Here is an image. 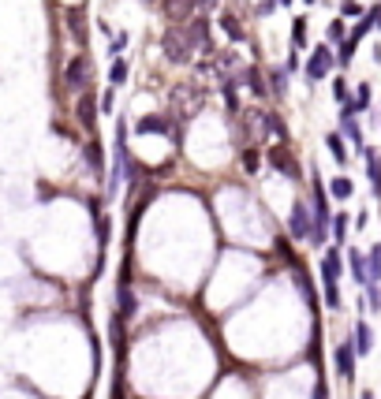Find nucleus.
I'll use <instances>...</instances> for the list:
<instances>
[{
	"instance_id": "4be33fe9",
	"label": "nucleus",
	"mask_w": 381,
	"mask_h": 399,
	"mask_svg": "<svg viewBox=\"0 0 381 399\" xmlns=\"http://www.w3.org/2000/svg\"><path fill=\"white\" fill-rule=\"evenodd\" d=\"M221 26L228 30V37H232V42H243V26H240V19H235L232 11H225V16H221Z\"/></svg>"
},
{
	"instance_id": "2eb2a0df",
	"label": "nucleus",
	"mask_w": 381,
	"mask_h": 399,
	"mask_svg": "<svg viewBox=\"0 0 381 399\" xmlns=\"http://www.w3.org/2000/svg\"><path fill=\"white\" fill-rule=\"evenodd\" d=\"M366 280L381 284V243H374L370 254H366ZM370 284H366V287H370Z\"/></svg>"
},
{
	"instance_id": "cd10ccee",
	"label": "nucleus",
	"mask_w": 381,
	"mask_h": 399,
	"mask_svg": "<svg viewBox=\"0 0 381 399\" xmlns=\"http://www.w3.org/2000/svg\"><path fill=\"white\" fill-rule=\"evenodd\" d=\"M333 235H336V243H344V235H348V217L344 213H336L333 217Z\"/></svg>"
},
{
	"instance_id": "aec40b11",
	"label": "nucleus",
	"mask_w": 381,
	"mask_h": 399,
	"mask_svg": "<svg viewBox=\"0 0 381 399\" xmlns=\"http://www.w3.org/2000/svg\"><path fill=\"white\" fill-rule=\"evenodd\" d=\"M329 191H333V198H340V202H348V198L356 194V183H351L348 176H336V179L329 183Z\"/></svg>"
},
{
	"instance_id": "f704fd0d",
	"label": "nucleus",
	"mask_w": 381,
	"mask_h": 399,
	"mask_svg": "<svg viewBox=\"0 0 381 399\" xmlns=\"http://www.w3.org/2000/svg\"><path fill=\"white\" fill-rule=\"evenodd\" d=\"M288 4H292V0H277V8H288Z\"/></svg>"
},
{
	"instance_id": "423d86ee",
	"label": "nucleus",
	"mask_w": 381,
	"mask_h": 399,
	"mask_svg": "<svg viewBox=\"0 0 381 399\" xmlns=\"http://www.w3.org/2000/svg\"><path fill=\"white\" fill-rule=\"evenodd\" d=\"M333 64H336V60H333V49H329V45H318V49L310 52V60H307V78H310V83H318V78L329 75Z\"/></svg>"
},
{
	"instance_id": "7c9ffc66",
	"label": "nucleus",
	"mask_w": 381,
	"mask_h": 399,
	"mask_svg": "<svg viewBox=\"0 0 381 399\" xmlns=\"http://www.w3.org/2000/svg\"><path fill=\"white\" fill-rule=\"evenodd\" d=\"M243 168H247V172L258 168V150H243Z\"/></svg>"
},
{
	"instance_id": "1a4fd4ad",
	"label": "nucleus",
	"mask_w": 381,
	"mask_h": 399,
	"mask_svg": "<svg viewBox=\"0 0 381 399\" xmlns=\"http://www.w3.org/2000/svg\"><path fill=\"white\" fill-rule=\"evenodd\" d=\"M94 124H98V101H94V90H83V97H78V127L94 135Z\"/></svg>"
},
{
	"instance_id": "5701e85b",
	"label": "nucleus",
	"mask_w": 381,
	"mask_h": 399,
	"mask_svg": "<svg viewBox=\"0 0 381 399\" xmlns=\"http://www.w3.org/2000/svg\"><path fill=\"white\" fill-rule=\"evenodd\" d=\"M307 45V19L299 16L295 23H292V49H303Z\"/></svg>"
},
{
	"instance_id": "f257e3e1",
	"label": "nucleus",
	"mask_w": 381,
	"mask_h": 399,
	"mask_svg": "<svg viewBox=\"0 0 381 399\" xmlns=\"http://www.w3.org/2000/svg\"><path fill=\"white\" fill-rule=\"evenodd\" d=\"M161 52L168 64H191V56L199 52L191 26H168V34L161 37Z\"/></svg>"
},
{
	"instance_id": "f8f14e48",
	"label": "nucleus",
	"mask_w": 381,
	"mask_h": 399,
	"mask_svg": "<svg viewBox=\"0 0 381 399\" xmlns=\"http://www.w3.org/2000/svg\"><path fill=\"white\" fill-rule=\"evenodd\" d=\"M83 165H86L90 172H94L98 179L105 176V153H101V142H98V138H90V142H86V150H83Z\"/></svg>"
},
{
	"instance_id": "6ab92c4d",
	"label": "nucleus",
	"mask_w": 381,
	"mask_h": 399,
	"mask_svg": "<svg viewBox=\"0 0 381 399\" xmlns=\"http://www.w3.org/2000/svg\"><path fill=\"white\" fill-rule=\"evenodd\" d=\"M127 75H131V64H127L124 56H116V60H112V68H109V83H112V86H124V83H127Z\"/></svg>"
},
{
	"instance_id": "4468645a",
	"label": "nucleus",
	"mask_w": 381,
	"mask_h": 399,
	"mask_svg": "<svg viewBox=\"0 0 381 399\" xmlns=\"http://www.w3.org/2000/svg\"><path fill=\"white\" fill-rule=\"evenodd\" d=\"M348 269H351V280H356L359 287H366L370 280H366V254H359V250H351L348 254Z\"/></svg>"
},
{
	"instance_id": "dca6fc26",
	"label": "nucleus",
	"mask_w": 381,
	"mask_h": 399,
	"mask_svg": "<svg viewBox=\"0 0 381 399\" xmlns=\"http://www.w3.org/2000/svg\"><path fill=\"white\" fill-rule=\"evenodd\" d=\"M370 30H374V11H366V16H363L356 26H351V34H348V45H356V49H359V42H363V37L370 34Z\"/></svg>"
},
{
	"instance_id": "39448f33",
	"label": "nucleus",
	"mask_w": 381,
	"mask_h": 399,
	"mask_svg": "<svg viewBox=\"0 0 381 399\" xmlns=\"http://www.w3.org/2000/svg\"><path fill=\"white\" fill-rule=\"evenodd\" d=\"M135 135H161V138L183 142V127H176V119H165V116H142L135 124Z\"/></svg>"
},
{
	"instance_id": "c756f323",
	"label": "nucleus",
	"mask_w": 381,
	"mask_h": 399,
	"mask_svg": "<svg viewBox=\"0 0 381 399\" xmlns=\"http://www.w3.org/2000/svg\"><path fill=\"white\" fill-rule=\"evenodd\" d=\"M333 97H336L340 105H348V101H351V94H348V83H344V78H336V83H333Z\"/></svg>"
},
{
	"instance_id": "a211bd4d",
	"label": "nucleus",
	"mask_w": 381,
	"mask_h": 399,
	"mask_svg": "<svg viewBox=\"0 0 381 399\" xmlns=\"http://www.w3.org/2000/svg\"><path fill=\"white\" fill-rule=\"evenodd\" d=\"M363 157H366V176H370L374 191L381 194V157H377L374 150H366V145H363Z\"/></svg>"
},
{
	"instance_id": "0eeeda50",
	"label": "nucleus",
	"mask_w": 381,
	"mask_h": 399,
	"mask_svg": "<svg viewBox=\"0 0 381 399\" xmlns=\"http://www.w3.org/2000/svg\"><path fill=\"white\" fill-rule=\"evenodd\" d=\"M165 16L172 26H187L199 16V0H165Z\"/></svg>"
},
{
	"instance_id": "e433bc0d",
	"label": "nucleus",
	"mask_w": 381,
	"mask_h": 399,
	"mask_svg": "<svg viewBox=\"0 0 381 399\" xmlns=\"http://www.w3.org/2000/svg\"><path fill=\"white\" fill-rule=\"evenodd\" d=\"M307 4H314V0H307Z\"/></svg>"
},
{
	"instance_id": "2f4dec72",
	"label": "nucleus",
	"mask_w": 381,
	"mask_h": 399,
	"mask_svg": "<svg viewBox=\"0 0 381 399\" xmlns=\"http://www.w3.org/2000/svg\"><path fill=\"white\" fill-rule=\"evenodd\" d=\"M101 112H112V86L101 94Z\"/></svg>"
},
{
	"instance_id": "9b49d317",
	"label": "nucleus",
	"mask_w": 381,
	"mask_h": 399,
	"mask_svg": "<svg viewBox=\"0 0 381 399\" xmlns=\"http://www.w3.org/2000/svg\"><path fill=\"white\" fill-rule=\"evenodd\" d=\"M356 347H351V343H340V347H336V355H333V362H336V374L340 377H344V381H351V377H356Z\"/></svg>"
},
{
	"instance_id": "393cba45",
	"label": "nucleus",
	"mask_w": 381,
	"mask_h": 399,
	"mask_svg": "<svg viewBox=\"0 0 381 399\" xmlns=\"http://www.w3.org/2000/svg\"><path fill=\"white\" fill-rule=\"evenodd\" d=\"M325 145H329V153L336 157L340 165L348 161V153H344V138H340V135H329V138H325Z\"/></svg>"
},
{
	"instance_id": "ddd939ff",
	"label": "nucleus",
	"mask_w": 381,
	"mask_h": 399,
	"mask_svg": "<svg viewBox=\"0 0 381 399\" xmlns=\"http://www.w3.org/2000/svg\"><path fill=\"white\" fill-rule=\"evenodd\" d=\"M351 347H356L359 358L370 355V347H374V328L366 325V321H356V332H351Z\"/></svg>"
},
{
	"instance_id": "f3484780",
	"label": "nucleus",
	"mask_w": 381,
	"mask_h": 399,
	"mask_svg": "<svg viewBox=\"0 0 381 399\" xmlns=\"http://www.w3.org/2000/svg\"><path fill=\"white\" fill-rule=\"evenodd\" d=\"M254 119L262 124V135H277V138H284V124H281V116H273V112H254Z\"/></svg>"
},
{
	"instance_id": "20e7f679",
	"label": "nucleus",
	"mask_w": 381,
	"mask_h": 399,
	"mask_svg": "<svg viewBox=\"0 0 381 399\" xmlns=\"http://www.w3.org/2000/svg\"><path fill=\"white\" fill-rule=\"evenodd\" d=\"M288 235L295 239V243H307L314 239V213L303 198H295L292 202V213H288Z\"/></svg>"
},
{
	"instance_id": "7ed1b4c3",
	"label": "nucleus",
	"mask_w": 381,
	"mask_h": 399,
	"mask_svg": "<svg viewBox=\"0 0 381 399\" xmlns=\"http://www.w3.org/2000/svg\"><path fill=\"white\" fill-rule=\"evenodd\" d=\"M168 105H172V116H176V124H183L187 116H194L206 105V94L199 86H176L172 94H168Z\"/></svg>"
},
{
	"instance_id": "6e6552de",
	"label": "nucleus",
	"mask_w": 381,
	"mask_h": 399,
	"mask_svg": "<svg viewBox=\"0 0 381 399\" xmlns=\"http://www.w3.org/2000/svg\"><path fill=\"white\" fill-rule=\"evenodd\" d=\"M86 83H90V64L83 56H75L68 64V71H64V86H68V90H90Z\"/></svg>"
},
{
	"instance_id": "473e14b6",
	"label": "nucleus",
	"mask_w": 381,
	"mask_h": 399,
	"mask_svg": "<svg viewBox=\"0 0 381 399\" xmlns=\"http://www.w3.org/2000/svg\"><path fill=\"white\" fill-rule=\"evenodd\" d=\"M269 11H277V0H262L258 4V16H269Z\"/></svg>"
},
{
	"instance_id": "c85d7f7f",
	"label": "nucleus",
	"mask_w": 381,
	"mask_h": 399,
	"mask_svg": "<svg viewBox=\"0 0 381 399\" xmlns=\"http://www.w3.org/2000/svg\"><path fill=\"white\" fill-rule=\"evenodd\" d=\"M340 11H344L348 19H363V16H366L363 4H356V0H344V4H340Z\"/></svg>"
},
{
	"instance_id": "bb28decb",
	"label": "nucleus",
	"mask_w": 381,
	"mask_h": 399,
	"mask_svg": "<svg viewBox=\"0 0 381 399\" xmlns=\"http://www.w3.org/2000/svg\"><path fill=\"white\" fill-rule=\"evenodd\" d=\"M127 42H131V37H127V34L120 30V34H116V37H112V42H109V56L116 60V56H120V52L127 49Z\"/></svg>"
},
{
	"instance_id": "f03ea898",
	"label": "nucleus",
	"mask_w": 381,
	"mask_h": 399,
	"mask_svg": "<svg viewBox=\"0 0 381 399\" xmlns=\"http://www.w3.org/2000/svg\"><path fill=\"white\" fill-rule=\"evenodd\" d=\"M340 269H344V258L340 250H325L322 258V287H325V306L329 310H340Z\"/></svg>"
},
{
	"instance_id": "9d476101",
	"label": "nucleus",
	"mask_w": 381,
	"mask_h": 399,
	"mask_svg": "<svg viewBox=\"0 0 381 399\" xmlns=\"http://www.w3.org/2000/svg\"><path fill=\"white\" fill-rule=\"evenodd\" d=\"M269 168H277L281 176H288V179H299V165L292 161V153H288L284 145H273L269 150Z\"/></svg>"
},
{
	"instance_id": "a878e982",
	"label": "nucleus",
	"mask_w": 381,
	"mask_h": 399,
	"mask_svg": "<svg viewBox=\"0 0 381 399\" xmlns=\"http://www.w3.org/2000/svg\"><path fill=\"white\" fill-rule=\"evenodd\" d=\"M344 34H348V30H344V23L333 19V23H329V45H344Z\"/></svg>"
},
{
	"instance_id": "b1692460",
	"label": "nucleus",
	"mask_w": 381,
	"mask_h": 399,
	"mask_svg": "<svg viewBox=\"0 0 381 399\" xmlns=\"http://www.w3.org/2000/svg\"><path fill=\"white\" fill-rule=\"evenodd\" d=\"M269 86H273V94H288V71L284 68H277V71H269Z\"/></svg>"
},
{
	"instance_id": "c9c22d12",
	"label": "nucleus",
	"mask_w": 381,
	"mask_h": 399,
	"mask_svg": "<svg viewBox=\"0 0 381 399\" xmlns=\"http://www.w3.org/2000/svg\"><path fill=\"white\" fill-rule=\"evenodd\" d=\"M359 399H374V395H370V392H363V395H359Z\"/></svg>"
},
{
	"instance_id": "72a5a7b5",
	"label": "nucleus",
	"mask_w": 381,
	"mask_h": 399,
	"mask_svg": "<svg viewBox=\"0 0 381 399\" xmlns=\"http://www.w3.org/2000/svg\"><path fill=\"white\" fill-rule=\"evenodd\" d=\"M374 23H377V26H381V4H377V8H374Z\"/></svg>"
},
{
	"instance_id": "412c9836",
	"label": "nucleus",
	"mask_w": 381,
	"mask_h": 399,
	"mask_svg": "<svg viewBox=\"0 0 381 399\" xmlns=\"http://www.w3.org/2000/svg\"><path fill=\"white\" fill-rule=\"evenodd\" d=\"M340 131H344V135H348L351 142H356L359 150H363V127L356 124V116H340Z\"/></svg>"
}]
</instances>
